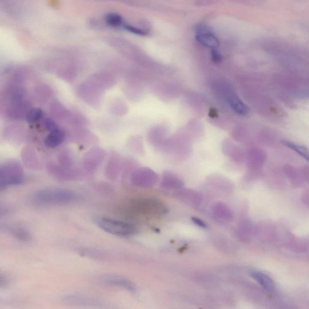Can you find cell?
I'll use <instances>...</instances> for the list:
<instances>
[{"label": "cell", "instance_id": "603a6c76", "mask_svg": "<svg viewBox=\"0 0 309 309\" xmlns=\"http://www.w3.org/2000/svg\"><path fill=\"white\" fill-rule=\"evenodd\" d=\"M211 58L212 61L216 64H219L221 63L222 61L221 55H220V54L217 52V50H215L214 48L211 51Z\"/></svg>", "mask_w": 309, "mask_h": 309}, {"label": "cell", "instance_id": "7402d4cb", "mask_svg": "<svg viewBox=\"0 0 309 309\" xmlns=\"http://www.w3.org/2000/svg\"><path fill=\"white\" fill-rule=\"evenodd\" d=\"M44 127L48 131L52 132L57 130L58 126L54 121L50 119H47L44 122Z\"/></svg>", "mask_w": 309, "mask_h": 309}, {"label": "cell", "instance_id": "7a4b0ae2", "mask_svg": "<svg viewBox=\"0 0 309 309\" xmlns=\"http://www.w3.org/2000/svg\"><path fill=\"white\" fill-rule=\"evenodd\" d=\"M98 224L104 232L117 236H131L136 232L134 225L120 220L103 218L98 220Z\"/></svg>", "mask_w": 309, "mask_h": 309}, {"label": "cell", "instance_id": "5b68a950", "mask_svg": "<svg viewBox=\"0 0 309 309\" xmlns=\"http://www.w3.org/2000/svg\"><path fill=\"white\" fill-rule=\"evenodd\" d=\"M104 157L103 150L99 148H93L85 155L84 168L88 172L93 171L98 168Z\"/></svg>", "mask_w": 309, "mask_h": 309}, {"label": "cell", "instance_id": "d6986e66", "mask_svg": "<svg viewBox=\"0 0 309 309\" xmlns=\"http://www.w3.org/2000/svg\"><path fill=\"white\" fill-rule=\"evenodd\" d=\"M112 111L113 113L117 115H122L127 112V107L125 103L122 101H117L112 104Z\"/></svg>", "mask_w": 309, "mask_h": 309}, {"label": "cell", "instance_id": "e0dca14e", "mask_svg": "<svg viewBox=\"0 0 309 309\" xmlns=\"http://www.w3.org/2000/svg\"><path fill=\"white\" fill-rule=\"evenodd\" d=\"M42 115V110L38 107H34L29 111L26 115V119L29 123H34L41 119Z\"/></svg>", "mask_w": 309, "mask_h": 309}, {"label": "cell", "instance_id": "8fae6325", "mask_svg": "<svg viewBox=\"0 0 309 309\" xmlns=\"http://www.w3.org/2000/svg\"><path fill=\"white\" fill-rule=\"evenodd\" d=\"M165 137V132H164L162 128L157 127L153 128L149 132L148 139L150 143L155 146H160L163 139Z\"/></svg>", "mask_w": 309, "mask_h": 309}, {"label": "cell", "instance_id": "6da1fadb", "mask_svg": "<svg viewBox=\"0 0 309 309\" xmlns=\"http://www.w3.org/2000/svg\"><path fill=\"white\" fill-rule=\"evenodd\" d=\"M31 198L34 205L50 206L76 203L80 200V196L71 190L48 188L37 190Z\"/></svg>", "mask_w": 309, "mask_h": 309}, {"label": "cell", "instance_id": "30bf717a", "mask_svg": "<svg viewBox=\"0 0 309 309\" xmlns=\"http://www.w3.org/2000/svg\"><path fill=\"white\" fill-rule=\"evenodd\" d=\"M120 157L116 153H113L109 158L106 168V173L109 178H115L119 172Z\"/></svg>", "mask_w": 309, "mask_h": 309}, {"label": "cell", "instance_id": "44dd1931", "mask_svg": "<svg viewBox=\"0 0 309 309\" xmlns=\"http://www.w3.org/2000/svg\"><path fill=\"white\" fill-rule=\"evenodd\" d=\"M131 144V148L136 151L137 153L141 152L142 151V144L140 139L134 138L130 142Z\"/></svg>", "mask_w": 309, "mask_h": 309}, {"label": "cell", "instance_id": "484cf974", "mask_svg": "<svg viewBox=\"0 0 309 309\" xmlns=\"http://www.w3.org/2000/svg\"><path fill=\"white\" fill-rule=\"evenodd\" d=\"M6 279H4V278L2 277V276H0V286H4V284H6Z\"/></svg>", "mask_w": 309, "mask_h": 309}, {"label": "cell", "instance_id": "277c9868", "mask_svg": "<svg viewBox=\"0 0 309 309\" xmlns=\"http://www.w3.org/2000/svg\"><path fill=\"white\" fill-rule=\"evenodd\" d=\"M79 95L83 100L93 106L100 104L101 90L89 82L82 84L79 88Z\"/></svg>", "mask_w": 309, "mask_h": 309}, {"label": "cell", "instance_id": "d4e9b609", "mask_svg": "<svg viewBox=\"0 0 309 309\" xmlns=\"http://www.w3.org/2000/svg\"><path fill=\"white\" fill-rule=\"evenodd\" d=\"M192 220L194 222L195 224L198 225V226L202 227V228H206V225L204 224V222L202 221V220L196 218V217H192Z\"/></svg>", "mask_w": 309, "mask_h": 309}, {"label": "cell", "instance_id": "9a60e30c", "mask_svg": "<svg viewBox=\"0 0 309 309\" xmlns=\"http://www.w3.org/2000/svg\"><path fill=\"white\" fill-rule=\"evenodd\" d=\"M251 276L256 279V281L259 282L260 285L264 287L265 289L270 290V291L273 289L272 281H271V279L269 278L268 276L259 273H252Z\"/></svg>", "mask_w": 309, "mask_h": 309}, {"label": "cell", "instance_id": "2e32d148", "mask_svg": "<svg viewBox=\"0 0 309 309\" xmlns=\"http://www.w3.org/2000/svg\"><path fill=\"white\" fill-rule=\"evenodd\" d=\"M105 22L109 26L117 28L123 24V19L119 14L115 13H109L105 17Z\"/></svg>", "mask_w": 309, "mask_h": 309}, {"label": "cell", "instance_id": "9c48e42d", "mask_svg": "<svg viewBox=\"0 0 309 309\" xmlns=\"http://www.w3.org/2000/svg\"><path fill=\"white\" fill-rule=\"evenodd\" d=\"M103 281L105 283L111 286L122 287L129 291L134 292L136 291V287L133 283L128 279L118 277V276H107L104 278Z\"/></svg>", "mask_w": 309, "mask_h": 309}, {"label": "cell", "instance_id": "ffe728a7", "mask_svg": "<svg viewBox=\"0 0 309 309\" xmlns=\"http://www.w3.org/2000/svg\"><path fill=\"white\" fill-rule=\"evenodd\" d=\"M124 28L126 31L130 32V33L137 34L139 36H146L148 32L144 29L136 28L135 26L129 25V24H125Z\"/></svg>", "mask_w": 309, "mask_h": 309}, {"label": "cell", "instance_id": "3957f363", "mask_svg": "<svg viewBox=\"0 0 309 309\" xmlns=\"http://www.w3.org/2000/svg\"><path fill=\"white\" fill-rule=\"evenodd\" d=\"M132 183L143 189H149L154 186L158 181V177L154 171L148 168L137 169L131 176Z\"/></svg>", "mask_w": 309, "mask_h": 309}, {"label": "cell", "instance_id": "5bb4252c", "mask_svg": "<svg viewBox=\"0 0 309 309\" xmlns=\"http://www.w3.org/2000/svg\"><path fill=\"white\" fill-rule=\"evenodd\" d=\"M282 144L288 147V148L294 150V151L297 153L298 155H300L301 157L305 158V160H309L308 150L305 147L300 146V145L294 144L292 142L287 141H282Z\"/></svg>", "mask_w": 309, "mask_h": 309}, {"label": "cell", "instance_id": "4fadbf2b", "mask_svg": "<svg viewBox=\"0 0 309 309\" xmlns=\"http://www.w3.org/2000/svg\"><path fill=\"white\" fill-rule=\"evenodd\" d=\"M8 231L11 234V235L23 241H30L31 236L28 231L23 228L19 227H13L8 228Z\"/></svg>", "mask_w": 309, "mask_h": 309}, {"label": "cell", "instance_id": "52a82bcc", "mask_svg": "<svg viewBox=\"0 0 309 309\" xmlns=\"http://www.w3.org/2000/svg\"><path fill=\"white\" fill-rule=\"evenodd\" d=\"M65 138V134L58 128L57 130L50 132L45 139L44 144L45 146L49 148H55L63 143Z\"/></svg>", "mask_w": 309, "mask_h": 309}, {"label": "cell", "instance_id": "ac0fdd59", "mask_svg": "<svg viewBox=\"0 0 309 309\" xmlns=\"http://www.w3.org/2000/svg\"><path fill=\"white\" fill-rule=\"evenodd\" d=\"M59 161H60L61 166L63 167L64 168L68 169V170H70L72 160L71 156L69 153L67 152L61 153Z\"/></svg>", "mask_w": 309, "mask_h": 309}, {"label": "cell", "instance_id": "7c38bea8", "mask_svg": "<svg viewBox=\"0 0 309 309\" xmlns=\"http://www.w3.org/2000/svg\"><path fill=\"white\" fill-rule=\"evenodd\" d=\"M229 102L233 110L240 115H245L248 112V109L242 101L235 95L230 96Z\"/></svg>", "mask_w": 309, "mask_h": 309}, {"label": "cell", "instance_id": "cb8c5ba5", "mask_svg": "<svg viewBox=\"0 0 309 309\" xmlns=\"http://www.w3.org/2000/svg\"><path fill=\"white\" fill-rule=\"evenodd\" d=\"M9 208L6 205L4 204H0V217H1L9 213Z\"/></svg>", "mask_w": 309, "mask_h": 309}, {"label": "cell", "instance_id": "ba28073f", "mask_svg": "<svg viewBox=\"0 0 309 309\" xmlns=\"http://www.w3.org/2000/svg\"><path fill=\"white\" fill-rule=\"evenodd\" d=\"M91 84L95 85L101 91L111 87L114 83V79L108 75L104 74H96L91 77L89 81Z\"/></svg>", "mask_w": 309, "mask_h": 309}, {"label": "cell", "instance_id": "8992f818", "mask_svg": "<svg viewBox=\"0 0 309 309\" xmlns=\"http://www.w3.org/2000/svg\"><path fill=\"white\" fill-rule=\"evenodd\" d=\"M196 40L205 46L213 48H216L219 45V40L214 34L211 33L206 29H199Z\"/></svg>", "mask_w": 309, "mask_h": 309}]
</instances>
